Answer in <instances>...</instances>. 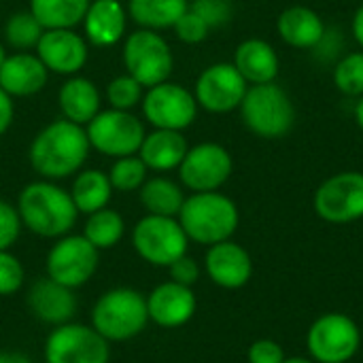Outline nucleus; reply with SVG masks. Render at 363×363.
I'll return each instance as SVG.
<instances>
[{
    "label": "nucleus",
    "instance_id": "nucleus-22",
    "mask_svg": "<svg viewBox=\"0 0 363 363\" xmlns=\"http://www.w3.org/2000/svg\"><path fill=\"white\" fill-rule=\"evenodd\" d=\"M328 26L319 11L306 4H294L279 13L277 17V34L281 40L294 49L313 51L323 38Z\"/></svg>",
    "mask_w": 363,
    "mask_h": 363
},
{
    "label": "nucleus",
    "instance_id": "nucleus-27",
    "mask_svg": "<svg viewBox=\"0 0 363 363\" xmlns=\"http://www.w3.org/2000/svg\"><path fill=\"white\" fill-rule=\"evenodd\" d=\"M113 185L108 174L102 170L89 168V170H79L72 187H70V198L77 206L79 213L91 215L100 208H106L113 196Z\"/></svg>",
    "mask_w": 363,
    "mask_h": 363
},
{
    "label": "nucleus",
    "instance_id": "nucleus-10",
    "mask_svg": "<svg viewBox=\"0 0 363 363\" xmlns=\"http://www.w3.org/2000/svg\"><path fill=\"white\" fill-rule=\"evenodd\" d=\"M315 213L334 225L363 219V172L342 170L328 177L313 196Z\"/></svg>",
    "mask_w": 363,
    "mask_h": 363
},
{
    "label": "nucleus",
    "instance_id": "nucleus-33",
    "mask_svg": "<svg viewBox=\"0 0 363 363\" xmlns=\"http://www.w3.org/2000/svg\"><path fill=\"white\" fill-rule=\"evenodd\" d=\"M147 172H149V168L136 153V155L117 157L115 164L111 166L108 179H111L113 189L130 194V191H136L143 187V183L147 181Z\"/></svg>",
    "mask_w": 363,
    "mask_h": 363
},
{
    "label": "nucleus",
    "instance_id": "nucleus-20",
    "mask_svg": "<svg viewBox=\"0 0 363 363\" xmlns=\"http://www.w3.org/2000/svg\"><path fill=\"white\" fill-rule=\"evenodd\" d=\"M49 70L36 53L15 51L0 64V87L11 98H28L45 89Z\"/></svg>",
    "mask_w": 363,
    "mask_h": 363
},
{
    "label": "nucleus",
    "instance_id": "nucleus-45",
    "mask_svg": "<svg viewBox=\"0 0 363 363\" xmlns=\"http://www.w3.org/2000/svg\"><path fill=\"white\" fill-rule=\"evenodd\" d=\"M353 117H355V123H357V128L363 132V96L357 98V102H355V108H353Z\"/></svg>",
    "mask_w": 363,
    "mask_h": 363
},
{
    "label": "nucleus",
    "instance_id": "nucleus-40",
    "mask_svg": "<svg viewBox=\"0 0 363 363\" xmlns=\"http://www.w3.org/2000/svg\"><path fill=\"white\" fill-rule=\"evenodd\" d=\"M168 272H170V281H174L179 285H185V287H194L198 283V279H200V266L189 255H183L174 264H170Z\"/></svg>",
    "mask_w": 363,
    "mask_h": 363
},
{
    "label": "nucleus",
    "instance_id": "nucleus-26",
    "mask_svg": "<svg viewBox=\"0 0 363 363\" xmlns=\"http://www.w3.org/2000/svg\"><path fill=\"white\" fill-rule=\"evenodd\" d=\"M189 9V0H130L128 17L145 30H168Z\"/></svg>",
    "mask_w": 363,
    "mask_h": 363
},
{
    "label": "nucleus",
    "instance_id": "nucleus-4",
    "mask_svg": "<svg viewBox=\"0 0 363 363\" xmlns=\"http://www.w3.org/2000/svg\"><path fill=\"white\" fill-rule=\"evenodd\" d=\"M177 219L189 240L213 247L234 236L240 223V213L230 196L221 191H202L185 198Z\"/></svg>",
    "mask_w": 363,
    "mask_h": 363
},
{
    "label": "nucleus",
    "instance_id": "nucleus-7",
    "mask_svg": "<svg viewBox=\"0 0 363 363\" xmlns=\"http://www.w3.org/2000/svg\"><path fill=\"white\" fill-rule=\"evenodd\" d=\"M189 238L177 217L145 215L132 230V247L151 266L168 268L187 255Z\"/></svg>",
    "mask_w": 363,
    "mask_h": 363
},
{
    "label": "nucleus",
    "instance_id": "nucleus-17",
    "mask_svg": "<svg viewBox=\"0 0 363 363\" xmlns=\"http://www.w3.org/2000/svg\"><path fill=\"white\" fill-rule=\"evenodd\" d=\"M198 302L191 287L179 285L174 281H166L157 285L147 296V311L149 321H153L160 328L174 330L189 323L196 315Z\"/></svg>",
    "mask_w": 363,
    "mask_h": 363
},
{
    "label": "nucleus",
    "instance_id": "nucleus-15",
    "mask_svg": "<svg viewBox=\"0 0 363 363\" xmlns=\"http://www.w3.org/2000/svg\"><path fill=\"white\" fill-rule=\"evenodd\" d=\"M247 89L249 83L232 62H215L198 74L194 96L198 106L206 113L225 115L238 111Z\"/></svg>",
    "mask_w": 363,
    "mask_h": 363
},
{
    "label": "nucleus",
    "instance_id": "nucleus-28",
    "mask_svg": "<svg viewBox=\"0 0 363 363\" xmlns=\"http://www.w3.org/2000/svg\"><path fill=\"white\" fill-rule=\"evenodd\" d=\"M138 191L147 215H160V217H179L181 206L187 198L183 185L162 174L147 179Z\"/></svg>",
    "mask_w": 363,
    "mask_h": 363
},
{
    "label": "nucleus",
    "instance_id": "nucleus-13",
    "mask_svg": "<svg viewBox=\"0 0 363 363\" xmlns=\"http://www.w3.org/2000/svg\"><path fill=\"white\" fill-rule=\"evenodd\" d=\"M108 340L91 325L64 323L45 340V363H108Z\"/></svg>",
    "mask_w": 363,
    "mask_h": 363
},
{
    "label": "nucleus",
    "instance_id": "nucleus-29",
    "mask_svg": "<svg viewBox=\"0 0 363 363\" xmlns=\"http://www.w3.org/2000/svg\"><path fill=\"white\" fill-rule=\"evenodd\" d=\"M89 2L91 0H30V11L45 30H74L83 23Z\"/></svg>",
    "mask_w": 363,
    "mask_h": 363
},
{
    "label": "nucleus",
    "instance_id": "nucleus-16",
    "mask_svg": "<svg viewBox=\"0 0 363 363\" xmlns=\"http://www.w3.org/2000/svg\"><path fill=\"white\" fill-rule=\"evenodd\" d=\"M36 55L40 57V62L49 72L62 77H74L85 68L89 57V47L87 40L74 30L68 28L45 30L36 45Z\"/></svg>",
    "mask_w": 363,
    "mask_h": 363
},
{
    "label": "nucleus",
    "instance_id": "nucleus-5",
    "mask_svg": "<svg viewBox=\"0 0 363 363\" xmlns=\"http://www.w3.org/2000/svg\"><path fill=\"white\" fill-rule=\"evenodd\" d=\"M149 323L147 296L130 287H115L91 308V328L108 342H125L143 334Z\"/></svg>",
    "mask_w": 363,
    "mask_h": 363
},
{
    "label": "nucleus",
    "instance_id": "nucleus-30",
    "mask_svg": "<svg viewBox=\"0 0 363 363\" xmlns=\"http://www.w3.org/2000/svg\"><path fill=\"white\" fill-rule=\"evenodd\" d=\"M123 234H125V221L117 211L106 206V208H100L91 215H87L83 236L98 251L113 249L123 238Z\"/></svg>",
    "mask_w": 363,
    "mask_h": 363
},
{
    "label": "nucleus",
    "instance_id": "nucleus-42",
    "mask_svg": "<svg viewBox=\"0 0 363 363\" xmlns=\"http://www.w3.org/2000/svg\"><path fill=\"white\" fill-rule=\"evenodd\" d=\"M13 117H15V104H13V98L0 87V136H4L13 123Z\"/></svg>",
    "mask_w": 363,
    "mask_h": 363
},
{
    "label": "nucleus",
    "instance_id": "nucleus-34",
    "mask_svg": "<svg viewBox=\"0 0 363 363\" xmlns=\"http://www.w3.org/2000/svg\"><path fill=\"white\" fill-rule=\"evenodd\" d=\"M143 96H145V87L128 72L111 79L106 85V102L111 104V108L117 111H132L140 106Z\"/></svg>",
    "mask_w": 363,
    "mask_h": 363
},
{
    "label": "nucleus",
    "instance_id": "nucleus-44",
    "mask_svg": "<svg viewBox=\"0 0 363 363\" xmlns=\"http://www.w3.org/2000/svg\"><path fill=\"white\" fill-rule=\"evenodd\" d=\"M0 363H32L26 355L13 351H0Z\"/></svg>",
    "mask_w": 363,
    "mask_h": 363
},
{
    "label": "nucleus",
    "instance_id": "nucleus-18",
    "mask_svg": "<svg viewBox=\"0 0 363 363\" xmlns=\"http://www.w3.org/2000/svg\"><path fill=\"white\" fill-rule=\"evenodd\" d=\"M204 270L217 287L240 289L251 281L253 259L245 247L230 238L208 247L204 257Z\"/></svg>",
    "mask_w": 363,
    "mask_h": 363
},
{
    "label": "nucleus",
    "instance_id": "nucleus-19",
    "mask_svg": "<svg viewBox=\"0 0 363 363\" xmlns=\"http://www.w3.org/2000/svg\"><path fill=\"white\" fill-rule=\"evenodd\" d=\"M28 308L30 313L47 323V325H64V323H70L72 317L77 315V296H74V289L49 279V277H43L38 279L30 291H28Z\"/></svg>",
    "mask_w": 363,
    "mask_h": 363
},
{
    "label": "nucleus",
    "instance_id": "nucleus-11",
    "mask_svg": "<svg viewBox=\"0 0 363 363\" xmlns=\"http://www.w3.org/2000/svg\"><path fill=\"white\" fill-rule=\"evenodd\" d=\"M143 117L157 130H177L183 132L194 125L198 117V102L194 91H189L181 83L164 81L145 91Z\"/></svg>",
    "mask_w": 363,
    "mask_h": 363
},
{
    "label": "nucleus",
    "instance_id": "nucleus-6",
    "mask_svg": "<svg viewBox=\"0 0 363 363\" xmlns=\"http://www.w3.org/2000/svg\"><path fill=\"white\" fill-rule=\"evenodd\" d=\"M123 66L145 89L170 81L174 55L168 40L155 32L138 28L123 40Z\"/></svg>",
    "mask_w": 363,
    "mask_h": 363
},
{
    "label": "nucleus",
    "instance_id": "nucleus-36",
    "mask_svg": "<svg viewBox=\"0 0 363 363\" xmlns=\"http://www.w3.org/2000/svg\"><path fill=\"white\" fill-rule=\"evenodd\" d=\"M26 270L11 251H0V296H13L21 289Z\"/></svg>",
    "mask_w": 363,
    "mask_h": 363
},
{
    "label": "nucleus",
    "instance_id": "nucleus-24",
    "mask_svg": "<svg viewBox=\"0 0 363 363\" xmlns=\"http://www.w3.org/2000/svg\"><path fill=\"white\" fill-rule=\"evenodd\" d=\"M187 149L189 143L183 136V132L153 128L151 132L145 134V140L138 149V157L145 162L149 170L164 174L170 170H179Z\"/></svg>",
    "mask_w": 363,
    "mask_h": 363
},
{
    "label": "nucleus",
    "instance_id": "nucleus-39",
    "mask_svg": "<svg viewBox=\"0 0 363 363\" xmlns=\"http://www.w3.org/2000/svg\"><path fill=\"white\" fill-rule=\"evenodd\" d=\"M247 357H249V363H283L285 362V351L277 340L262 338L249 347Z\"/></svg>",
    "mask_w": 363,
    "mask_h": 363
},
{
    "label": "nucleus",
    "instance_id": "nucleus-14",
    "mask_svg": "<svg viewBox=\"0 0 363 363\" xmlns=\"http://www.w3.org/2000/svg\"><path fill=\"white\" fill-rule=\"evenodd\" d=\"M100 251L83 234H66L47 253V277L77 289L98 270Z\"/></svg>",
    "mask_w": 363,
    "mask_h": 363
},
{
    "label": "nucleus",
    "instance_id": "nucleus-35",
    "mask_svg": "<svg viewBox=\"0 0 363 363\" xmlns=\"http://www.w3.org/2000/svg\"><path fill=\"white\" fill-rule=\"evenodd\" d=\"M172 30H174L177 38H179L181 43H185V45H200V43H204V40L208 38V34H211L208 23H206L198 13H194L191 9H187V11L183 13V17L174 23Z\"/></svg>",
    "mask_w": 363,
    "mask_h": 363
},
{
    "label": "nucleus",
    "instance_id": "nucleus-12",
    "mask_svg": "<svg viewBox=\"0 0 363 363\" xmlns=\"http://www.w3.org/2000/svg\"><path fill=\"white\" fill-rule=\"evenodd\" d=\"M234 172L232 153L219 143H198L187 149L181 166L179 179L181 185L191 194L219 191Z\"/></svg>",
    "mask_w": 363,
    "mask_h": 363
},
{
    "label": "nucleus",
    "instance_id": "nucleus-41",
    "mask_svg": "<svg viewBox=\"0 0 363 363\" xmlns=\"http://www.w3.org/2000/svg\"><path fill=\"white\" fill-rule=\"evenodd\" d=\"M342 32L338 28H332V43H330V34L325 30L323 38L319 40V45L313 49V53L319 57V60H338L342 55Z\"/></svg>",
    "mask_w": 363,
    "mask_h": 363
},
{
    "label": "nucleus",
    "instance_id": "nucleus-3",
    "mask_svg": "<svg viewBox=\"0 0 363 363\" xmlns=\"http://www.w3.org/2000/svg\"><path fill=\"white\" fill-rule=\"evenodd\" d=\"M238 111L242 125L262 140H281L289 136L298 123L296 104L277 81L249 85Z\"/></svg>",
    "mask_w": 363,
    "mask_h": 363
},
{
    "label": "nucleus",
    "instance_id": "nucleus-32",
    "mask_svg": "<svg viewBox=\"0 0 363 363\" xmlns=\"http://www.w3.org/2000/svg\"><path fill=\"white\" fill-rule=\"evenodd\" d=\"M332 81L347 98L363 96V49L347 51L334 62Z\"/></svg>",
    "mask_w": 363,
    "mask_h": 363
},
{
    "label": "nucleus",
    "instance_id": "nucleus-37",
    "mask_svg": "<svg viewBox=\"0 0 363 363\" xmlns=\"http://www.w3.org/2000/svg\"><path fill=\"white\" fill-rule=\"evenodd\" d=\"M189 9L194 13H198L208 23L211 30L225 26L234 13L230 0H194V2H189Z\"/></svg>",
    "mask_w": 363,
    "mask_h": 363
},
{
    "label": "nucleus",
    "instance_id": "nucleus-23",
    "mask_svg": "<svg viewBox=\"0 0 363 363\" xmlns=\"http://www.w3.org/2000/svg\"><path fill=\"white\" fill-rule=\"evenodd\" d=\"M128 26V9L119 0H91L83 17L85 40L94 47L117 45Z\"/></svg>",
    "mask_w": 363,
    "mask_h": 363
},
{
    "label": "nucleus",
    "instance_id": "nucleus-2",
    "mask_svg": "<svg viewBox=\"0 0 363 363\" xmlns=\"http://www.w3.org/2000/svg\"><path fill=\"white\" fill-rule=\"evenodd\" d=\"M17 213L21 225L40 238H62L70 234L77 223L79 211L70 191L53 181H32L17 198Z\"/></svg>",
    "mask_w": 363,
    "mask_h": 363
},
{
    "label": "nucleus",
    "instance_id": "nucleus-21",
    "mask_svg": "<svg viewBox=\"0 0 363 363\" xmlns=\"http://www.w3.org/2000/svg\"><path fill=\"white\" fill-rule=\"evenodd\" d=\"M232 64L249 85L272 83L281 72V55L277 47L259 36H251L238 43Z\"/></svg>",
    "mask_w": 363,
    "mask_h": 363
},
{
    "label": "nucleus",
    "instance_id": "nucleus-43",
    "mask_svg": "<svg viewBox=\"0 0 363 363\" xmlns=\"http://www.w3.org/2000/svg\"><path fill=\"white\" fill-rule=\"evenodd\" d=\"M351 34H353V40L357 43V47L363 49V2L355 9V13H353V19H351Z\"/></svg>",
    "mask_w": 363,
    "mask_h": 363
},
{
    "label": "nucleus",
    "instance_id": "nucleus-8",
    "mask_svg": "<svg viewBox=\"0 0 363 363\" xmlns=\"http://www.w3.org/2000/svg\"><path fill=\"white\" fill-rule=\"evenodd\" d=\"M362 345L357 323L342 313L321 315L306 334V349L315 363H347Z\"/></svg>",
    "mask_w": 363,
    "mask_h": 363
},
{
    "label": "nucleus",
    "instance_id": "nucleus-46",
    "mask_svg": "<svg viewBox=\"0 0 363 363\" xmlns=\"http://www.w3.org/2000/svg\"><path fill=\"white\" fill-rule=\"evenodd\" d=\"M283 363H315L313 359H306V357H285Z\"/></svg>",
    "mask_w": 363,
    "mask_h": 363
},
{
    "label": "nucleus",
    "instance_id": "nucleus-38",
    "mask_svg": "<svg viewBox=\"0 0 363 363\" xmlns=\"http://www.w3.org/2000/svg\"><path fill=\"white\" fill-rule=\"evenodd\" d=\"M21 228L23 225L17 206H13L6 200H0V251H9L17 242Z\"/></svg>",
    "mask_w": 363,
    "mask_h": 363
},
{
    "label": "nucleus",
    "instance_id": "nucleus-31",
    "mask_svg": "<svg viewBox=\"0 0 363 363\" xmlns=\"http://www.w3.org/2000/svg\"><path fill=\"white\" fill-rule=\"evenodd\" d=\"M45 28L40 21L32 15V11H17L11 13L4 23V40L15 51H32L36 49Z\"/></svg>",
    "mask_w": 363,
    "mask_h": 363
},
{
    "label": "nucleus",
    "instance_id": "nucleus-9",
    "mask_svg": "<svg viewBox=\"0 0 363 363\" xmlns=\"http://www.w3.org/2000/svg\"><path fill=\"white\" fill-rule=\"evenodd\" d=\"M89 147L104 153L106 157H125L136 155L145 140V125L132 111L106 108L100 111L85 125Z\"/></svg>",
    "mask_w": 363,
    "mask_h": 363
},
{
    "label": "nucleus",
    "instance_id": "nucleus-1",
    "mask_svg": "<svg viewBox=\"0 0 363 363\" xmlns=\"http://www.w3.org/2000/svg\"><path fill=\"white\" fill-rule=\"evenodd\" d=\"M89 149L85 128L62 117L34 136L28 149V160L38 177L60 181L83 170Z\"/></svg>",
    "mask_w": 363,
    "mask_h": 363
},
{
    "label": "nucleus",
    "instance_id": "nucleus-25",
    "mask_svg": "<svg viewBox=\"0 0 363 363\" xmlns=\"http://www.w3.org/2000/svg\"><path fill=\"white\" fill-rule=\"evenodd\" d=\"M100 89L91 79L85 77H68L64 81V85L57 91V104L62 111V117L79 123V125H87L102 108H100Z\"/></svg>",
    "mask_w": 363,
    "mask_h": 363
},
{
    "label": "nucleus",
    "instance_id": "nucleus-47",
    "mask_svg": "<svg viewBox=\"0 0 363 363\" xmlns=\"http://www.w3.org/2000/svg\"><path fill=\"white\" fill-rule=\"evenodd\" d=\"M4 60H6V51H4V45L0 43V64H2Z\"/></svg>",
    "mask_w": 363,
    "mask_h": 363
}]
</instances>
